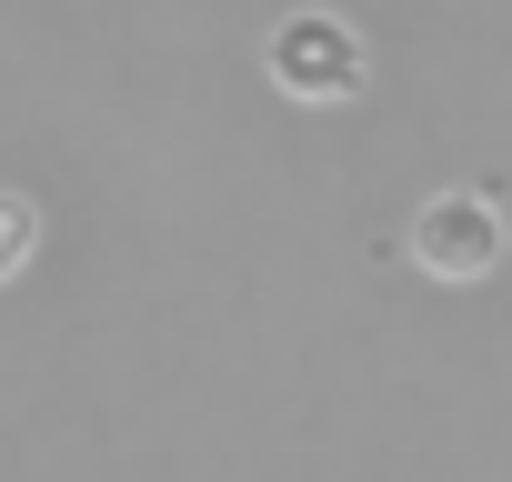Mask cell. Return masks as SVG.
Listing matches in <instances>:
<instances>
[{
    "mask_svg": "<svg viewBox=\"0 0 512 482\" xmlns=\"http://www.w3.org/2000/svg\"><path fill=\"white\" fill-rule=\"evenodd\" d=\"M262 71H272L292 101H352L362 71H372V51H362L352 21H332V11H292V21L262 41Z\"/></svg>",
    "mask_w": 512,
    "mask_h": 482,
    "instance_id": "cell-1",
    "label": "cell"
},
{
    "mask_svg": "<svg viewBox=\"0 0 512 482\" xmlns=\"http://www.w3.org/2000/svg\"><path fill=\"white\" fill-rule=\"evenodd\" d=\"M502 201L492 191H472V181H452V191H432L422 211H412V262L432 272V282H482L492 262H502Z\"/></svg>",
    "mask_w": 512,
    "mask_h": 482,
    "instance_id": "cell-2",
    "label": "cell"
},
{
    "mask_svg": "<svg viewBox=\"0 0 512 482\" xmlns=\"http://www.w3.org/2000/svg\"><path fill=\"white\" fill-rule=\"evenodd\" d=\"M41 262V201L31 191H0V282H21Z\"/></svg>",
    "mask_w": 512,
    "mask_h": 482,
    "instance_id": "cell-3",
    "label": "cell"
}]
</instances>
